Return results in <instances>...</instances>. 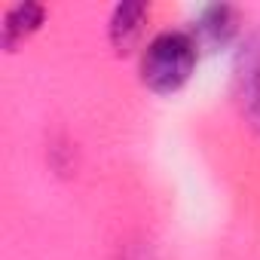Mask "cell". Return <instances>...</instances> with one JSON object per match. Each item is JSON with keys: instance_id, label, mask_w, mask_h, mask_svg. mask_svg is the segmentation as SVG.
I'll return each mask as SVG.
<instances>
[{"instance_id": "6da1fadb", "label": "cell", "mask_w": 260, "mask_h": 260, "mask_svg": "<svg viewBox=\"0 0 260 260\" xmlns=\"http://www.w3.org/2000/svg\"><path fill=\"white\" fill-rule=\"evenodd\" d=\"M199 61V49L187 31H162L141 52V83L156 95L181 92Z\"/></svg>"}, {"instance_id": "7a4b0ae2", "label": "cell", "mask_w": 260, "mask_h": 260, "mask_svg": "<svg viewBox=\"0 0 260 260\" xmlns=\"http://www.w3.org/2000/svg\"><path fill=\"white\" fill-rule=\"evenodd\" d=\"M233 74H236V92H239L245 119L251 122V128L260 135V31L251 34L239 46Z\"/></svg>"}, {"instance_id": "3957f363", "label": "cell", "mask_w": 260, "mask_h": 260, "mask_svg": "<svg viewBox=\"0 0 260 260\" xmlns=\"http://www.w3.org/2000/svg\"><path fill=\"white\" fill-rule=\"evenodd\" d=\"M199 52H217L230 46L239 34V10L230 4H208L196 13L193 25L187 28Z\"/></svg>"}, {"instance_id": "277c9868", "label": "cell", "mask_w": 260, "mask_h": 260, "mask_svg": "<svg viewBox=\"0 0 260 260\" xmlns=\"http://www.w3.org/2000/svg\"><path fill=\"white\" fill-rule=\"evenodd\" d=\"M147 19H150V7L144 0H122V4H116L113 13H110V22H107L110 46L116 52H122V55L128 49H135V43L144 34Z\"/></svg>"}, {"instance_id": "5b68a950", "label": "cell", "mask_w": 260, "mask_h": 260, "mask_svg": "<svg viewBox=\"0 0 260 260\" xmlns=\"http://www.w3.org/2000/svg\"><path fill=\"white\" fill-rule=\"evenodd\" d=\"M43 19H46V10L40 4H34V0H25V4L10 7L7 16H4V37H0V40H4V49L7 52L19 49L31 34L40 31Z\"/></svg>"}, {"instance_id": "8992f818", "label": "cell", "mask_w": 260, "mask_h": 260, "mask_svg": "<svg viewBox=\"0 0 260 260\" xmlns=\"http://www.w3.org/2000/svg\"><path fill=\"white\" fill-rule=\"evenodd\" d=\"M122 260H159V257H156V251L150 245H128Z\"/></svg>"}]
</instances>
